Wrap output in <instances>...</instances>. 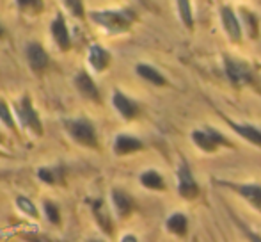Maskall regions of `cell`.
I'll return each instance as SVG.
<instances>
[{
	"label": "cell",
	"mask_w": 261,
	"mask_h": 242,
	"mask_svg": "<svg viewBox=\"0 0 261 242\" xmlns=\"http://www.w3.org/2000/svg\"><path fill=\"white\" fill-rule=\"evenodd\" d=\"M91 20L109 32H124L135 21V13L132 9L121 11H93L89 14Z\"/></svg>",
	"instance_id": "6da1fadb"
},
{
	"label": "cell",
	"mask_w": 261,
	"mask_h": 242,
	"mask_svg": "<svg viewBox=\"0 0 261 242\" xmlns=\"http://www.w3.org/2000/svg\"><path fill=\"white\" fill-rule=\"evenodd\" d=\"M64 130L75 142L87 148H96L98 137H96V128L86 118H76V119H66L64 121Z\"/></svg>",
	"instance_id": "7a4b0ae2"
},
{
	"label": "cell",
	"mask_w": 261,
	"mask_h": 242,
	"mask_svg": "<svg viewBox=\"0 0 261 242\" xmlns=\"http://www.w3.org/2000/svg\"><path fill=\"white\" fill-rule=\"evenodd\" d=\"M14 112H16V118L21 127L27 128L29 132H32L38 137H41L43 132H45L43 130V123L39 119V114L36 112L34 105H32V98L29 94H23L21 100L14 105Z\"/></svg>",
	"instance_id": "3957f363"
},
{
	"label": "cell",
	"mask_w": 261,
	"mask_h": 242,
	"mask_svg": "<svg viewBox=\"0 0 261 242\" xmlns=\"http://www.w3.org/2000/svg\"><path fill=\"white\" fill-rule=\"evenodd\" d=\"M176 177H178V194L185 200H196L199 196V185H197L196 178H194L192 171H190L187 160H181L178 164V171H176Z\"/></svg>",
	"instance_id": "277c9868"
},
{
	"label": "cell",
	"mask_w": 261,
	"mask_h": 242,
	"mask_svg": "<svg viewBox=\"0 0 261 242\" xmlns=\"http://www.w3.org/2000/svg\"><path fill=\"white\" fill-rule=\"evenodd\" d=\"M224 69H226V75L229 79L231 86L244 87L252 82V73L245 62L231 59V57H224Z\"/></svg>",
	"instance_id": "5b68a950"
},
{
	"label": "cell",
	"mask_w": 261,
	"mask_h": 242,
	"mask_svg": "<svg viewBox=\"0 0 261 242\" xmlns=\"http://www.w3.org/2000/svg\"><path fill=\"white\" fill-rule=\"evenodd\" d=\"M222 185L237 190L238 196L244 198L249 205H252L256 210L261 212V185H258V183H231V182H222Z\"/></svg>",
	"instance_id": "8992f818"
},
{
	"label": "cell",
	"mask_w": 261,
	"mask_h": 242,
	"mask_svg": "<svg viewBox=\"0 0 261 242\" xmlns=\"http://www.w3.org/2000/svg\"><path fill=\"white\" fill-rule=\"evenodd\" d=\"M27 61H29V66H31L32 71L41 75V73L48 68L50 57L41 43H29L27 45Z\"/></svg>",
	"instance_id": "52a82bcc"
},
{
	"label": "cell",
	"mask_w": 261,
	"mask_h": 242,
	"mask_svg": "<svg viewBox=\"0 0 261 242\" xmlns=\"http://www.w3.org/2000/svg\"><path fill=\"white\" fill-rule=\"evenodd\" d=\"M52 38L55 41V45L62 50V52H68L71 49V36H69L68 25H66L64 14L57 13L52 21Z\"/></svg>",
	"instance_id": "ba28073f"
},
{
	"label": "cell",
	"mask_w": 261,
	"mask_h": 242,
	"mask_svg": "<svg viewBox=\"0 0 261 242\" xmlns=\"http://www.w3.org/2000/svg\"><path fill=\"white\" fill-rule=\"evenodd\" d=\"M220 21H222L224 31L227 32L229 39L233 43H240L242 39V25L240 20L237 18V14L233 13L229 6H222L220 7Z\"/></svg>",
	"instance_id": "9c48e42d"
},
{
	"label": "cell",
	"mask_w": 261,
	"mask_h": 242,
	"mask_svg": "<svg viewBox=\"0 0 261 242\" xmlns=\"http://www.w3.org/2000/svg\"><path fill=\"white\" fill-rule=\"evenodd\" d=\"M75 86L79 89V93L82 94L84 98L87 100H93L96 104L101 102V96H100V91H98V86L94 84V80L91 79V75L87 71H79L75 77Z\"/></svg>",
	"instance_id": "30bf717a"
},
{
	"label": "cell",
	"mask_w": 261,
	"mask_h": 242,
	"mask_svg": "<svg viewBox=\"0 0 261 242\" xmlns=\"http://www.w3.org/2000/svg\"><path fill=\"white\" fill-rule=\"evenodd\" d=\"M144 148V142L139 137L130 134H119L114 141V153L116 155H130V153L141 152Z\"/></svg>",
	"instance_id": "8fae6325"
},
{
	"label": "cell",
	"mask_w": 261,
	"mask_h": 242,
	"mask_svg": "<svg viewBox=\"0 0 261 242\" xmlns=\"http://www.w3.org/2000/svg\"><path fill=\"white\" fill-rule=\"evenodd\" d=\"M112 104H114V107H116V111L119 112L124 119H134L135 116L139 114V105L135 104L134 100H130L124 93H121V91H114Z\"/></svg>",
	"instance_id": "7c38bea8"
},
{
	"label": "cell",
	"mask_w": 261,
	"mask_h": 242,
	"mask_svg": "<svg viewBox=\"0 0 261 242\" xmlns=\"http://www.w3.org/2000/svg\"><path fill=\"white\" fill-rule=\"evenodd\" d=\"M87 61H89V64L93 66L94 71H105V69L110 66L112 57H110L109 50L103 49L101 45H91Z\"/></svg>",
	"instance_id": "4fadbf2b"
},
{
	"label": "cell",
	"mask_w": 261,
	"mask_h": 242,
	"mask_svg": "<svg viewBox=\"0 0 261 242\" xmlns=\"http://www.w3.org/2000/svg\"><path fill=\"white\" fill-rule=\"evenodd\" d=\"M112 203H114V208H116L117 215L123 219L128 217V215L134 212V200L121 189L112 190Z\"/></svg>",
	"instance_id": "5bb4252c"
},
{
	"label": "cell",
	"mask_w": 261,
	"mask_h": 242,
	"mask_svg": "<svg viewBox=\"0 0 261 242\" xmlns=\"http://www.w3.org/2000/svg\"><path fill=\"white\" fill-rule=\"evenodd\" d=\"M91 207H93V214L96 217L100 228L107 233H112V219H110L109 208H107L103 200H94L91 201Z\"/></svg>",
	"instance_id": "9a60e30c"
},
{
	"label": "cell",
	"mask_w": 261,
	"mask_h": 242,
	"mask_svg": "<svg viewBox=\"0 0 261 242\" xmlns=\"http://www.w3.org/2000/svg\"><path fill=\"white\" fill-rule=\"evenodd\" d=\"M227 125L233 128L237 134H240L245 141L252 142L256 146H261V130H258L256 127H251V125H240V123H234V121L227 119Z\"/></svg>",
	"instance_id": "2e32d148"
},
{
	"label": "cell",
	"mask_w": 261,
	"mask_h": 242,
	"mask_svg": "<svg viewBox=\"0 0 261 242\" xmlns=\"http://www.w3.org/2000/svg\"><path fill=\"white\" fill-rule=\"evenodd\" d=\"M135 71H137L139 77H142V79L148 80V82L155 84V86H165V84H167L165 77L162 75L156 68H153L151 64H144V62H141V64H137Z\"/></svg>",
	"instance_id": "e0dca14e"
},
{
	"label": "cell",
	"mask_w": 261,
	"mask_h": 242,
	"mask_svg": "<svg viewBox=\"0 0 261 242\" xmlns=\"http://www.w3.org/2000/svg\"><path fill=\"white\" fill-rule=\"evenodd\" d=\"M38 178L43 183L48 185H57L64 180V167L62 166H52V167H39L38 170Z\"/></svg>",
	"instance_id": "ac0fdd59"
},
{
	"label": "cell",
	"mask_w": 261,
	"mask_h": 242,
	"mask_svg": "<svg viewBox=\"0 0 261 242\" xmlns=\"http://www.w3.org/2000/svg\"><path fill=\"white\" fill-rule=\"evenodd\" d=\"M165 226H167V230L171 233H174V235H178V237H183L187 233V230H189V221H187L185 215L178 212V214H172L171 217L167 219Z\"/></svg>",
	"instance_id": "d6986e66"
},
{
	"label": "cell",
	"mask_w": 261,
	"mask_h": 242,
	"mask_svg": "<svg viewBox=\"0 0 261 242\" xmlns=\"http://www.w3.org/2000/svg\"><path fill=\"white\" fill-rule=\"evenodd\" d=\"M141 183L146 187V189H151V190H164L165 189L164 178H162V175L155 170L144 171V173L141 175Z\"/></svg>",
	"instance_id": "ffe728a7"
},
{
	"label": "cell",
	"mask_w": 261,
	"mask_h": 242,
	"mask_svg": "<svg viewBox=\"0 0 261 242\" xmlns=\"http://www.w3.org/2000/svg\"><path fill=\"white\" fill-rule=\"evenodd\" d=\"M190 137H192V141L196 142V144L199 146L203 152H206V153H213L217 148H219V146H217L215 142L212 141V137H210V135L204 130H194L192 134H190Z\"/></svg>",
	"instance_id": "44dd1931"
},
{
	"label": "cell",
	"mask_w": 261,
	"mask_h": 242,
	"mask_svg": "<svg viewBox=\"0 0 261 242\" xmlns=\"http://www.w3.org/2000/svg\"><path fill=\"white\" fill-rule=\"evenodd\" d=\"M242 16H244L245 27H247V32L252 39H258L259 34V27H258V18H256L254 13H249L247 9H242Z\"/></svg>",
	"instance_id": "7402d4cb"
},
{
	"label": "cell",
	"mask_w": 261,
	"mask_h": 242,
	"mask_svg": "<svg viewBox=\"0 0 261 242\" xmlns=\"http://www.w3.org/2000/svg\"><path fill=\"white\" fill-rule=\"evenodd\" d=\"M190 2H187V0H179L178 2V13L179 16H181L183 23H185V27L189 29V31H192L194 29V18H192V9H190Z\"/></svg>",
	"instance_id": "603a6c76"
},
{
	"label": "cell",
	"mask_w": 261,
	"mask_h": 242,
	"mask_svg": "<svg viewBox=\"0 0 261 242\" xmlns=\"http://www.w3.org/2000/svg\"><path fill=\"white\" fill-rule=\"evenodd\" d=\"M0 121L9 128L11 132H16V123H14V116L11 112L9 105L6 100H0Z\"/></svg>",
	"instance_id": "cb8c5ba5"
},
{
	"label": "cell",
	"mask_w": 261,
	"mask_h": 242,
	"mask_svg": "<svg viewBox=\"0 0 261 242\" xmlns=\"http://www.w3.org/2000/svg\"><path fill=\"white\" fill-rule=\"evenodd\" d=\"M16 205H18V208H20L23 214H27V215H31V217H34V219H38V208H36V205L32 203L29 198H25V196H18L16 198Z\"/></svg>",
	"instance_id": "d4e9b609"
},
{
	"label": "cell",
	"mask_w": 261,
	"mask_h": 242,
	"mask_svg": "<svg viewBox=\"0 0 261 242\" xmlns=\"http://www.w3.org/2000/svg\"><path fill=\"white\" fill-rule=\"evenodd\" d=\"M43 208H45V214H46V219H48L52 225H61V210L59 207L54 203V201H45L43 203Z\"/></svg>",
	"instance_id": "484cf974"
},
{
	"label": "cell",
	"mask_w": 261,
	"mask_h": 242,
	"mask_svg": "<svg viewBox=\"0 0 261 242\" xmlns=\"http://www.w3.org/2000/svg\"><path fill=\"white\" fill-rule=\"evenodd\" d=\"M16 6L20 7L21 11H25V13H39V11L43 9V2H38V0H20V2H16Z\"/></svg>",
	"instance_id": "4316f807"
},
{
	"label": "cell",
	"mask_w": 261,
	"mask_h": 242,
	"mask_svg": "<svg viewBox=\"0 0 261 242\" xmlns=\"http://www.w3.org/2000/svg\"><path fill=\"white\" fill-rule=\"evenodd\" d=\"M204 132L212 137V141L215 142L217 146H226V148H233V144H231L229 141H227L226 137H224L220 132H217V130H213V128H204Z\"/></svg>",
	"instance_id": "83f0119b"
},
{
	"label": "cell",
	"mask_w": 261,
	"mask_h": 242,
	"mask_svg": "<svg viewBox=\"0 0 261 242\" xmlns=\"http://www.w3.org/2000/svg\"><path fill=\"white\" fill-rule=\"evenodd\" d=\"M64 4H66V7H69V11H71L73 16H76V18H84V16H86L82 2H79V0H66Z\"/></svg>",
	"instance_id": "f1b7e54d"
},
{
	"label": "cell",
	"mask_w": 261,
	"mask_h": 242,
	"mask_svg": "<svg viewBox=\"0 0 261 242\" xmlns=\"http://www.w3.org/2000/svg\"><path fill=\"white\" fill-rule=\"evenodd\" d=\"M242 228H244L245 235H247V239L251 240V242H261V235H258L256 232H251V230L245 228V226H242Z\"/></svg>",
	"instance_id": "f546056e"
},
{
	"label": "cell",
	"mask_w": 261,
	"mask_h": 242,
	"mask_svg": "<svg viewBox=\"0 0 261 242\" xmlns=\"http://www.w3.org/2000/svg\"><path fill=\"white\" fill-rule=\"evenodd\" d=\"M121 242H137V239H135V235H130V233H128V235H124L123 239H121Z\"/></svg>",
	"instance_id": "4dcf8cb0"
},
{
	"label": "cell",
	"mask_w": 261,
	"mask_h": 242,
	"mask_svg": "<svg viewBox=\"0 0 261 242\" xmlns=\"http://www.w3.org/2000/svg\"><path fill=\"white\" fill-rule=\"evenodd\" d=\"M4 34H6V31H4V25H2V23H0V39H2V38H4Z\"/></svg>",
	"instance_id": "1f68e13d"
},
{
	"label": "cell",
	"mask_w": 261,
	"mask_h": 242,
	"mask_svg": "<svg viewBox=\"0 0 261 242\" xmlns=\"http://www.w3.org/2000/svg\"><path fill=\"white\" fill-rule=\"evenodd\" d=\"M89 242H103V240H96V239H93V240H89Z\"/></svg>",
	"instance_id": "d6a6232c"
},
{
	"label": "cell",
	"mask_w": 261,
	"mask_h": 242,
	"mask_svg": "<svg viewBox=\"0 0 261 242\" xmlns=\"http://www.w3.org/2000/svg\"><path fill=\"white\" fill-rule=\"evenodd\" d=\"M0 142H2V135H0Z\"/></svg>",
	"instance_id": "836d02e7"
},
{
	"label": "cell",
	"mask_w": 261,
	"mask_h": 242,
	"mask_svg": "<svg viewBox=\"0 0 261 242\" xmlns=\"http://www.w3.org/2000/svg\"><path fill=\"white\" fill-rule=\"evenodd\" d=\"M0 155H2V152H0Z\"/></svg>",
	"instance_id": "e575fe53"
}]
</instances>
